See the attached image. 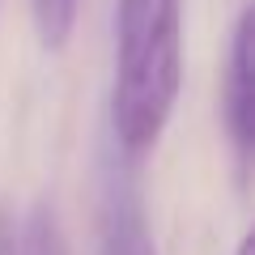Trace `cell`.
<instances>
[{
  "label": "cell",
  "mask_w": 255,
  "mask_h": 255,
  "mask_svg": "<svg viewBox=\"0 0 255 255\" xmlns=\"http://www.w3.org/2000/svg\"><path fill=\"white\" fill-rule=\"evenodd\" d=\"M234 255H255V238L243 234V238H238V247H234Z\"/></svg>",
  "instance_id": "7"
},
{
  "label": "cell",
  "mask_w": 255,
  "mask_h": 255,
  "mask_svg": "<svg viewBox=\"0 0 255 255\" xmlns=\"http://www.w3.org/2000/svg\"><path fill=\"white\" fill-rule=\"evenodd\" d=\"M77 17H81V0H30V21L47 55H60L73 43Z\"/></svg>",
  "instance_id": "5"
},
{
  "label": "cell",
  "mask_w": 255,
  "mask_h": 255,
  "mask_svg": "<svg viewBox=\"0 0 255 255\" xmlns=\"http://www.w3.org/2000/svg\"><path fill=\"white\" fill-rule=\"evenodd\" d=\"M98 255H157L149 217L128 174H111L102 191V226H98Z\"/></svg>",
  "instance_id": "3"
},
{
  "label": "cell",
  "mask_w": 255,
  "mask_h": 255,
  "mask_svg": "<svg viewBox=\"0 0 255 255\" xmlns=\"http://www.w3.org/2000/svg\"><path fill=\"white\" fill-rule=\"evenodd\" d=\"M0 255H17V226L4 200H0Z\"/></svg>",
  "instance_id": "6"
},
{
  "label": "cell",
  "mask_w": 255,
  "mask_h": 255,
  "mask_svg": "<svg viewBox=\"0 0 255 255\" xmlns=\"http://www.w3.org/2000/svg\"><path fill=\"white\" fill-rule=\"evenodd\" d=\"M183 85V0H115L111 136L136 162L157 149Z\"/></svg>",
  "instance_id": "1"
},
{
  "label": "cell",
  "mask_w": 255,
  "mask_h": 255,
  "mask_svg": "<svg viewBox=\"0 0 255 255\" xmlns=\"http://www.w3.org/2000/svg\"><path fill=\"white\" fill-rule=\"evenodd\" d=\"M221 119L238 162H251L255 149V4H243L230 30V55L221 77Z\"/></svg>",
  "instance_id": "2"
},
{
  "label": "cell",
  "mask_w": 255,
  "mask_h": 255,
  "mask_svg": "<svg viewBox=\"0 0 255 255\" xmlns=\"http://www.w3.org/2000/svg\"><path fill=\"white\" fill-rule=\"evenodd\" d=\"M17 255H73L68 247V234L60 226V213L55 204L47 200H34L21 217V230H17Z\"/></svg>",
  "instance_id": "4"
}]
</instances>
